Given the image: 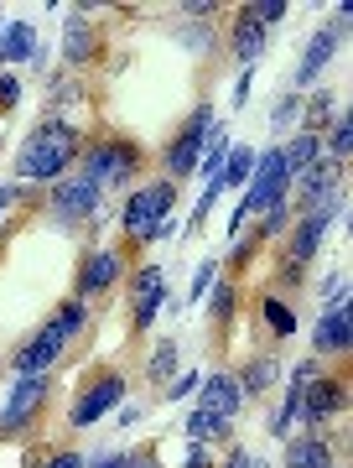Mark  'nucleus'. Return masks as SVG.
Segmentation results:
<instances>
[{
    "mask_svg": "<svg viewBox=\"0 0 353 468\" xmlns=\"http://www.w3.org/2000/svg\"><path fill=\"white\" fill-rule=\"evenodd\" d=\"M250 89H254V68H244V73H239V84H234V110L250 104Z\"/></svg>",
    "mask_w": 353,
    "mask_h": 468,
    "instance_id": "obj_42",
    "label": "nucleus"
},
{
    "mask_svg": "<svg viewBox=\"0 0 353 468\" xmlns=\"http://www.w3.org/2000/svg\"><path fill=\"white\" fill-rule=\"evenodd\" d=\"M296 120H302V94H296V89H281V100L270 110V131L286 135V125H296Z\"/></svg>",
    "mask_w": 353,
    "mask_h": 468,
    "instance_id": "obj_32",
    "label": "nucleus"
},
{
    "mask_svg": "<svg viewBox=\"0 0 353 468\" xmlns=\"http://www.w3.org/2000/svg\"><path fill=\"white\" fill-rule=\"evenodd\" d=\"M119 276H125V255H119V250H88L84 266H78V302L104 297Z\"/></svg>",
    "mask_w": 353,
    "mask_h": 468,
    "instance_id": "obj_16",
    "label": "nucleus"
},
{
    "mask_svg": "<svg viewBox=\"0 0 353 468\" xmlns=\"http://www.w3.org/2000/svg\"><path fill=\"white\" fill-rule=\"evenodd\" d=\"M182 468H219V463H213L208 442H192V448H187V458H182Z\"/></svg>",
    "mask_w": 353,
    "mask_h": 468,
    "instance_id": "obj_41",
    "label": "nucleus"
},
{
    "mask_svg": "<svg viewBox=\"0 0 353 468\" xmlns=\"http://www.w3.org/2000/svg\"><path fill=\"white\" fill-rule=\"evenodd\" d=\"M337 115H343V104H337L333 89H312V94H302V131L322 135V125H333Z\"/></svg>",
    "mask_w": 353,
    "mask_h": 468,
    "instance_id": "obj_24",
    "label": "nucleus"
},
{
    "mask_svg": "<svg viewBox=\"0 0 353 468\" xmlns=\"http://www.w3.org/2000/svg\"><path fill=\"white\" fill-rule=\"evenodd\" d=\"M348 151H353V125H348V115H337L333 131H327V141H322V156H333V162L348 167Z\"/></svg>",
    "mask_w": 353,
    "mask_h": 468,
    "instance_id": "obj_31",
    "label": "nucleus"
},
{
    "mask_svg": "<svg viewBox=\"0 0 353 468\" xmlns=\"http://www.w3.org/2000/svg\"><path fill=\"white\" fill-rule=\"evenodd\" d=\"M286 468H337L333 448H327V437H291L286 442Z\"/></svg>",
    "mask_w": 353,
    "mask_h": 468,
    "instance_id": "obj_23",
    "label": "nucleus"
},
{
    "mask_svg": "<svg viewBox=\"0 0 353 468\" xmlns=\"http://www.w3.org/2000/svg\"><path fill=\"white\" fill-rule=\"evenodd\" d=\"M291 224H296V208H291V198L270 203L265 214H260V239H281V234H291Z\"/></svg>",
    "mask_w": 353,
    "mask_h": 468,
    "instance_id": "obj_30",
    "label": "nucleus"
},
{
    "mask_svg": "<svg viewBox=\"0 0 353 468\" xmlns=\"http://www.w3.org/2000/svg\"><path fill=\"white\" fill-rule=\"evenodd\" d=\"M348 349H353V313L348 307L322 313L317 328H312V354L327 365V359H348Z\"/></svg>",
    "mask_w": 353,
    "mask_h": 468,
    "instance_id": "obj_15",
    "label": "nucleus"
},
{
    "mask_svg": "<svg viewBox=\"0 0 353 468\" xmlns=\"http://www.w3.org/2000/svg\"><path fill=\"white\" fill-rule=\"evenodd\" d=\"M146 375H151L156 385L177 375V344H171V338H161V344L151 349V359H146Z\"/></svg>",
    "mask_w": 353,
    "mask_h": 468,
    "instance_id": "obj_33",
    "label": "nucleus"
},
{
    "mask_svg": "<svg viewBox=\"0 0 353 468\" xmlns=\"http://www.w3.org/2000/svg\"><path fill=\"white\" fill-rule=\"evenodd\" d=\"M84 463H88L84 452H52V458H47L42 468H84Z\"/></svg>",
    "mask_w": 353,
    "mask_h": 468,
    "instance_id": "obj_43",
    "label": "nucleus"
},
{
    "mask_svg": "<svg viewBox=\"0 0 353 468\" xmlns=\"http://www.w3.org/2000/svg\"><path fill=\"white\" fill-rule=\"evenodd\" d=\"M234 380H239V396L244 401H260V396H270V385L281 380V359L275 354H260V359H250V365L239 369Z\"/></svg>",
    "mask_w": 353,
    "mask_h": 468,
    "instance_id": "obj_22",
    "label": "nucleus"
},
{
    "mask_svg": "<svg viewBox=\"0 0 353 468\" xmlns=\"http://www.w3.org/2000/svg\"><path fill=\"white\" fill-rule=\"evenodd\" d=\"M140 162H146V151L135 146V141H125V135H109V141L84 146V172L99 187H125L130 177H140Z\"/></svg>",
    "mask_w": 353,
    "mask_h": 468,
    "instance_id": "obj_6",
    "label": "nucleus"
},
{
    "mask_svg": "<svg viewBox=\"0 0 353 468\" xmlns=\"http://www.w3.org/2000/svg\"><path fill=\"white\" fill-rule=\"evenodd\" d=\"M317 156H322V135H312V131H291V141L281 146V162H286L291 177H302Z\"/></svg>",
    "mask_w": 353,
    "mask_h": 468,
    "instance_id": "obj_27",
    "label": "nucleus"
},
{
    "mask_svg": "<svg viewBox=\"0 0 353 468\" xmlns=\"http://www.w3.org/2000/svg\"><path fill=\"white\" fill-rule=\"evenodd\" d=\"M161 307H167V266L151 261V266H140L130 276V328L146 334V328L161 318Z\"/></svg>",
    "mask_w": 353,
    "mask_h": 468,
    "instance_id": "obj_13",
    "label": "nucleus"
},
{
    "mask_svg": "<svg viewBox=\"0 0 353 468\" xmlns=\"http://www.w3.org/2000/svg\"><path fill=\"white\" fill-rule=\"evenodd\" d=\"M213 282H219V261H208V255H202V266L192 271V286H187V302H202Z\"/></svg>",
    "mask_w": 353,
    "mask_h": 468,
    "instance_id": "obj_35",
    "label": "nucleus"
},
{
    "mask_svg": "<svg viewBox=\"0 0 353 468\" xmlns=\"http://www.w3.org/2000/svg\"><path fill=\"white\" fill-rule=\"evenodd\" d=\"M229 52H234V63H239V68H254L260 58H265V27H260L254 16H244V11H239L234 27H229Z\"/></svg>",
    "mask_w": 353,
    "mask_h": 468,
    "instance_id": "obj_21",
    "label": "nucleus"
},
{
    "mask_svg": "<svg viewBox=\"0 0 353 468\" xmlns=\"http://www.w3.org/2000/svg\"><path fill=\"white\" fill-rule=\"evenodd\" d=\"M260 323H265L270 338H291L296 334V307H291L281 292H265V297H260Z\"/></svg>",
    "mask_w": 353,
    "mask_h": 468,
    "instance_id": "obj_26",
    "label": "nucleus"
},
{
    "mask_svg": "<svg viewBox=\"0 0 353 468\" xmlns=\"http://www.w3.org/2000/svg\"><path fill=\"white\" fill-rule=\"evenodd\" d=\"M244 16H254L270 32V27H281V21L291 16V0H250V5H244Z\"/></svg>",
    "mask_w": 353,
    "mask_h": 468,
    "instance_id": "obj_34",
    "label": "nucleus"
},
{
    "mask_svg": "<svg viewBox=\"0 0 353 468\" xmlns=\"http://www.w3.org/2000/svg\"><path fill=\"white\" fill-rule=\"evenodd\" d=\"M343 218V198L337 203H322V208H306V214H296V224H291V245H286V266H296V271H306L312 261H317V250H322V239L333 234V224Z\"/></svg>",
    "mask_w": 353,
    "mask_h": 468,
    "instance_id": "obj_9",
    "label": "nucleus"
},
{
    "mask_svg": "<svg viewBox=\"0 0 353 468\" xmlns=\"http://www.w3.org/2000/svg\"><path fill=\"white\" fill-rule=\"evenodd\" d=\"M125 390H130V385H125V375H119V369H99V375H94V380L73 396L67 421H73V427H94V421H104L109 411H119Z\"/></svg>",
    "mask_w": 353,
    "mask_h": 468,
    "instance_id": "obj_10",
    "label": "nucleus"
},
{
    "mask_svg": "<svg viewBox=\"0 0 353 468\" xmlns=\"http://www.w3.org/2000/svg\"><path fill=\"white\" fill-rule=\"evenodd\" d=\"M171 203H177V183H146L130 187V198L119 208V229L130 245H156L161 239V224L171 218Z\"/></svg>",
    "mask_w": 353,
    "mask_h": 468,
    "instance_id": "obj_4",
    "label": "nucleus"
},
{
    "mask_svg": "<svg viewBox=\"0 0 353 468\" xmlns=\"http://www.w3.org/2000/svg\"><path fill=\"white\" fill-rule=\"evenodd\" d=\"M94 58H99V27L73 11V16L63 21V63L67 68H88Z\"/></svg>",
    "mask_w": 353,
    "mask_h": 468,
    "instance_id": "obj_19",
    "label": "nucleus"
},
{
    "mask_svg": "<svg viewBox=\"0 0 353 468\" xmlns=\"http://www.w3.org/2000/svg\"><path fill=\"white\" fill-rule=\"evenodd\" d=\"M130 468H167V463H161V452L140 448V452H130Z\"/></svg>",
    "mask_w": 353,
    "mask_h": 468,
    "instance_id": "obj_46",
    "label": "nucleus"
},
{
    "mask_svg": "<svg viewBox=\"0 0 353 468\" xmlns=\"http://www.w3.org/2000/svg\"><path fill=\"white\" fill-rule=\"evenodd\" d=\"M0 63H11V68H21V63H47V48H42V37H36V27L32 21H11L5 27V37H0Z\"/></svg>",
    "mask_w": 353,
    "mask_h": 468,
    "instance_id": "obj_20",
    "label": "nucleus"
},
{
    "mask_svg": "<svg viewBox=\"0 0 353 468\" xmlns=\"http://www.w3.org/2000/svg\"><path fill=\"white\" fill-rule=\"evenodd\" d=\"M250 172H254V146H229V156H223V167H219V187L229 193H244V183H250Z\"/></svg>",
    "mask_w": 353,
    "mask_h": 468,
    "instance_id": "obj_29",
    "label": "nucleus"
},
{
    "mask_svg": "<svg viewBox=\"0 0 353 468\" xmlns=\"http://www.w3.org/2000/svg\"><path fill=\"white\" fill-rule=\"evenodd\" d=\"M208 318L219 323V328H229V323L239 318V286H234V276H219V282L208 286Z\"/></svg>",
    "mask_w": 353,
    "mask_h": 468,
    "instance_id": "obj_28",
    "label": "nucleus"
},
{
    "mask_svg": "<svg viewBox=\"0 0 353 468\" xmlns=\"http://www.w3.org/2000/svg\"><path fill=\"white\" fill-rule=\"evenodd\" d=\"M104 203V187L88 177L84 167L73 172V177H57L47 193V218L57 224H78V218H94V208Z\"/></svg>",
    "mask_w": 353,
    "mask_h": 468,
    "instance_id": "obj_11",
    "label": "nucleus"
},
{
    "mask_svg": "<svg viewBox=\"0 0 353 468\" xmlns=\"http://www.w3.org/2000/svg\"><path fill=\"white\" fill-rule=\"evenodd\" d=\"M47 396H52V369L47 375H16L5 401H0V437H16L21 427H32L36 411L47 406Z\"/></svg>",
    "mask_w": 353,
    "mask_h": 468,
    "instance_id": "obj_8",
    "label": "nucleus"
},
{
    "mask_svg": "<svg viewBox=\"0 0 353 468\" xmlns=\"http://www.w3.org/2000/svg\"><path fill=\"white\" fill-rule=\"evenodd\" d=\"M281 198H291V172L281 162V146L254 151V172H250V183H244V193H239L234 214H229V239H239L244 218H260L270 203H281Z\"/></svg>",
    "mask_w": 353,
    "mask_h": 468,
    "instance_id": "obj_3",
    "label": "nucleus"
},
{
    "mask_svg": "<svg viewBox=\"0 0 353 468\" xmlns=\"http://www.w3.org/2000/svg\"><path fill=\"white\" fill-rule=\"evenodd\" d=\"M333 307H348V271H337L333 292H322V313H333Z\"/></svg>",
    "mask_w": 353,
    "mask_h": 468,
    "instance_id": "obj_39",
    "label": "nucleus"
},
{
    "mask_svg": "<svg viewBox=\"0 0 353 468\" xmlns=\"http://www.w3.org/2000/svg\"><path fill=\"white\" fill-rule=\"evenodd\" d=\"M177 11H182L187 21H208V16H213V11H223V5H219V0H182Z\"/></svg>",
    "mask_w": 353,
    "mask_h": 468,
    "instance_id": "obj_40",
    "label": "nucleus"
},
{
    "mask_svg": "<svg viewBox=\"0 0 353 468\" xmlns=\"http://www.w3.org/2000/svg\"><path fill=\"white\" fill-rule=\"evenodd\" d=\"M337 42H343V32H337V27H317V32H312V42H306V52H302V63H296V79H291V89H296V94H306V89L317 84V73L337 58Z\"/></svg>",
    "mask_w": 353,
    "mask_h": 468,
    "instance_id": "obj_17",
    "label": "nucleus"
},
{
    "mask_svg": "<svg viewBox=\"0 0 353 468\" xmlns=\"http://www.w3.org/2000/svg\"><path fill=\"white\" fill-rule=\"evenodd\" d=\"M250 458H254V452L234 442V448H229V458H223V468H250Z\"/></svg>",
    "mask_w": 353,
    "mask_h": 468,
    "instance_id": "obj_47",
    "label": "nucleus"
},
{
    "mask_svg": "<svg viewBox=\"0 0 353 468\" xmlns=\"http://www.w3.org/2000/svg\"><path fill=\"white\" fill-rule=\"evenodd\" d=\"M182 432H187V442H229V437H234V421L213 417V411H202V406H192L187 421H182Z\"/></svg>",
    "mask_w": 353,
    "mask_h": 468,
    "instance_id": "obj_25",
    "label": "nucleus"
},
{
    "mask_svg": "<svg viewBox=\"0 0 353 468\" xmlns=\"http://www.w3.org/2000/svg\"><path fill=\"white\" fill-rule=\"evenodd\" d=\"M84 328H88V302H78V297L63 302V307L47 318V328H42L32 344H21V349H16V359H11L16 375H47V369L63 359V349L84 334Z\"/></svg>",
    "mask_w": 353,
    "mask_h": 468,
    "instance_id": "obj_2",
    "label": "nucleus"
},
{
    "mask_svg": "<svg viewBox=\"0 0 353 468\" xmlns=\"http://www.w3.org/2000/svg\"><path fill=\"white\" fill-rule=\"evenodd\" d=\"M198 406H202V411H213V417H229V421H234L239 411H244L239 380L229 375V369H213V375H202V385H198Z\"/></svg>",
    "mask_w": 353,
    "mask_h": 468,
    "instance_id": "obj_18",
    "label": "nucleus"
},
{
    "mask_svg": "<svg viewBox=\"0 0 353 468\" xmlns=\"http://www.w3.org/2000/svg\"><path fill=\"white\" fill-rule=\"evenodd\" d=\"M16 104H21V79L5 68V73H0V115H11Z\"/></svg>",
    "mask_w": 353,
    "mask_h": 468,
    "instance_id": "obj_38",
    "label": "nucleus"
},
{
    "mask_svg": "<svg viewBox=\"0 0 353 468\" xmlns=\"http://www.w3.org/2000/svg\"><path fill=\"white\" fill-rule=\"evenodd\" d=\"M192 52H202V58H213V32H208V21H187L182 32H177Z\"/></svg>",
    "mask_w": 353,
    "mask_h": 468,
    "instance_id": "obj_36",
    "label": "nucleus"
},
{
    "mask_svg": "<svg viewBox=\"0 0 353 468\" xmlns=\"http://www.w3.org/2000/svg\"><path fill=\"white\" fill-rule=\"evenodd\" d=\"M21 198H26V187L21 183H0V214H5L11 203H21Z\"/></svg>",
    "mask_w": 353,
    "mask_h": 468,
    "instance_id": "obj_45",
    "label": "nucleus"
},
{
    "mask_svg": "<svg viewBox=\"0 0 353 468\" xmlns=\"http://www.w3.org/2000/svg\"><path fill=\"white\" fill-rule=\"evenodd\" d=\"M5 27H11V21H5V16H0V37H5Z\"/></svg>",
    "mask_w": 353,
    "mask_h": 468,
    "instance_id": "obj_48",
    "label": "nucleus"
},
{
    "mask_svg": "<svg viewBox=\"0 0 353 468\" xmlns=\"http://www.w3.org/2000/svg\"><path fill=\"white\" fill-rule=\"evenodd\" d=\"M84 468H130V452H99V458L84 463Z\"/></svg>",
    "mask_w": 353,
    "mask_h": 468,
    "instance_id": "obj_44",
    "label": "nucleus"
},
{
    "mask_svg": "<svg viewBox=\"0 0 353 468\" xmlns=\"http://www.w3.org/2000/svg\"><path fill=\"white\" fill-rule=\"evenodd\" d=\"M198 385H202V375H198V369H182V375H171V385H167V401H187V396H198Z\"/></svg>",
    "mask_w": 353,
    "mask_h": 468,
    "instance_id": "obj_37",
    "label": "nucleus"
},
{
    "mask_svg": "<svg viewBox=\"0 0 353 468\" xmlns=\"http://www.w3.org/2000/svg\"><path fill=\"white\" fill-rule=\"evenodd\" d=\"M348 411V375H312L306 380V396H302V417L296 427H306L312 437H327V421Z\"/></svg>",
    "mask_w": 353,
    "mask_h": 468,
    "instance_id": "obj_7",
    "label": "nucleus"
},
{
    "mask_svg": "<svg viewBox=\"0 0 353 468\" xmlns=\"http://www.w3.org/2000/svg\"><path fill=\"white\" fill-rule=\"evenodd\" d=\"M312 375H322V359H317V354H306L302 365L291 369L286 401L270 411V437H275V442H286V437L296 432V417H302V396H306V380H312Z\"/></svg>",
    "mask_w": 353,
    "mask_h": 468,
    "instance_id": "obj_14",
    "label": "nucleus"
},
{
    "mask_svg": "<svg viewBox=\"0 0 353 468\" xmlns=\"http://www.w3.org/2000/svg\"><path fill=\"white\" fill-rule=\"evenodd\" d=\"M343 177H348V167H343V162L317 156L302 177H291V208H296V214H306V208L337 203V198H343Z\"/></svg>",
    "mask_w": 353,
    "mask_h": 468,
    "instance_id": "obj_12",
    "label": "nucleus"
},
{
    "mask_svg": "<svg viewBox=\"0 0 353 468\" xmlns=\"http://www.w3.org/2000/svg\"><path fill=\"white\" fill-rule=\"evenodd\" d=\"M84 156V131L73 120H47L36 125L16 151V177L21 187H52L57 177H67V167Z\"/></svg>",
    "mask_w": 353,
    "mask_h": 468,
    "instance_id": "obj_1",
    "label": "nucleus"
},
{
    "mask_svg": "<svg viewBox=\"0 0 353 468\" xmlns=\"http://www.w3.org/2000/svg\"><path fill=\"white\" fill-rule=\"evenodd\" d=\"M213 125H219V110L202 100L192 115H187V125L177 131V141L167 146V183H177L182 187L192 172H198V162H202V151H208V135H213Z\"/></svg>",
    "mask_w": 353,
    "mask_h": 468,
    "instance_id": "obj_5",
    "label": "nucleus"
}]
</instances>
